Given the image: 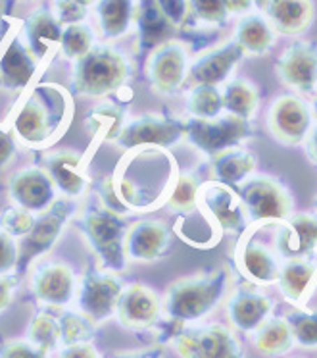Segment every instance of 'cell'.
I'll return each mask as SVG.
<instances>
[{
  "mask_svg": "<svg viewBox=\"0 0 317 358\" xmlns=\"http://www.w3.org/2000/svg\"><path fill=\"white\" fill-rule=\"evenodd\" d=\"M231 39L239 45L246 58H262L275 47L277 33L262 10H256L237 20Z\"/></svg>",
  "mask_w": 317,
  "mask_h": 358,
  "instance_id": "obj_23",
  "label": "cell"
},
{
  "mask_svg": "<svg viewBox=\"0 0 317 358\" xmlns=\"http://www.w3.org/2000/svg\"><path fill=\"white\" fill-rule=\"evenodd\" d=\"M279 81L298 94H311L317 89V45L311 41L288 43L275 60Z\"/></svg>",
  "mask_w": 317,
  "mask_h": 358,
  "instance_id": "obj_13",
  "label": "cell"
},
{
  "mask_svg": "<svg viewBox=\"0 0 317 358\" xmlns=\"http://www.w3.org/2000/svg\"><path fill=\"white\" fill-rule=\"evenodd\" d=\"M198 206L216 222L219 231L227 234H240L250 224L246 216V208L240 201L239 193L223 183L209 181L200 189Z\"/></svg>",
  "mask_w": 317,
  "mask_h": 358,
  "instance_id": "obj_16",
  "label": "cell"
},
{
  "mask_svg": "<svg viewBox=\"0 0 317 358\" xmlns=\"http://www.w3.org/2000/svg\"><path fill=\"white\" fill-rule=\"evenodd\" d=\"M189 8L198 24L208 27H223L231 17L225 0H189Z\"/></svg>",
  "mask_w": 317,
  "mask_h": 358,
  "instance_id": "obj_40",
  "label": "cell"
},
{
  "mask_svg": "<svg viewBox=\"0 0 317 358\" xmlns=\"http://www.w3.org/2000/svg\"><path fill=\"white\" fill-rule=\"evenodd\" d=\"M39 60L31 55L22 39H12L0 56V89L2 91H22L31 83Z\"/></svg>",
  "mask_w": 317,
  "mask_h": 358,
  "instance_id": "obj_24",
  "label": "cell"
},
{
  "mask_svg": "<svg viewBox=\"0 0 317 358\" xmlns=\"http://www.w3.org/2000/svg\"><path fill=\"white\" fill-rule=\"evenodd\" d=\"M163 303L154 289L145 283L125 285L121 296L117 301L116 318L117 322L131 331L150 329L162 318Z\"/></svg>",
  "mask_w": 317,
  "mask_h": 358,
  "instance_id": "obj_17",
  "label": "cell"
},
{
  "mask_svg": "<svg viewBox=\"0 0 317 358\" xmlns=\"http://www.w3.org/2000/svg\"><path fill=\"white\" fill-rule=\"evenodd\" d=\"M58 358H102V355L93 343H79V345L62 347V350L58 352Z\"/></svg>",
  "mask_w": 317,
  "mask_h": 358,
  "instance_id": "obj_46",
  "label": "cell"
},
{
  "mask_svg": "<svg viewBox=\"0 0 317 358\" xmlns=\"http://www.w3.org/2000/svg\"><path fill=\"white\" fill-rule=\"evenodd\" d=\"M288 326L293 329L294 343L302 349H317V312L296 308L285 316Z\"/></svg>",
  "mask_w": 317,
  "mask_h": 358,
  "instance_id": "obj_39",
  "label": "cell"
},
{
  "mask_svg": "<svg viewBox=\"0 0 317 358\" xmlns=\"http://www.w3.org/2000/svg\"><path fill=\"white\" fill-rule=\"evenodd\" d=\"M275 249L285 260L314 257L317 252V214L298 212L283 220L275 231Z\"/></svg>",
  "mask_w": 317,
  "mask_h": 358,
  "instance_id": "obj_19",
  "label": "cell"
},
{
  "mask_svg": "<svg viewBox=\"0 0 317 358\" xmlns=\"http://www.w3.org/2000/svg\"><path fill=\"white\" fill-rule=\"evenodd\" d=\"M237 266L242 275L256 285L277 283L279 262L275 255L265 245L254 239H248L237 250Z\"/></svg>",
  "mask_w": 317,
  "mask_h": 358,
  "instance_id": "obj_27",
  "label": "cell"
},
{
  "mask_svg": "<svg viewBox=\"0 0 317 358\" xmlns=\"http://www.w3.org/2000/svg\"><path fill=\"white\" fill-rule=\"evenodd\" d=\"M20 262V245L10 234L0 229V278L12 275Z\"/></svg>",
  "mask_w": 317,
  "mask_h": 358,
  "instance_id": "obj_43",
  "label": "cell"
},
{
  "mask_svg": "<svg viewBox=\"0 0 317 358\" xmlns=\"http://www.w3.org/2000/svg\"><path fill=\"white\" fill-rule=\"evenodd\" d=\"M71 104L58 85H39L24 102L14 120V135L29 147H45L68 124Z\"/></svg>",
  "mask_w": 317,
  "mask_h": 358,
  "instance_id": "obj_2",
  "label": "cell"
},
{
  "mask_svg": "<svg viewBox=\"0 0 317 358\" xmlns=\"http://www.w3.org/2000/svg\"><path fill=\"white\" fill-rule=\"evenodd\" d=\"M309 106H311V114H314V116L317 117V96H316V99H314V102H311Z\"/></svg>",
  "mask_w": 317,
  "mask_h": 358,
  "instance_id": "obj_52",
  "label": "cell"
},
{
  "mask_svg": "<svg viewBox=\"0 0 317 358\" xmlns=\"http://www.w3.org/2000/svg\"><path fill=\"white\" fill-rule=\"evenodd\" d=\"M79 2H81V4H85L87 8H89V6H93V4H96L98 0H79Z\"/></svg>",
  "mask_w": 317,
  "mask_h": 358,
  "instance_id": "obj_53",
  "label": "cell"
},
{
  "mask_svg": "<svg viewBox=\"0 0 317 358\" xmlns=\"http://www.w3.org/2000/svg\"><path fill=\"white\" fill-rule=\"evenodd\" d=\"M231 285L227 268L189 275L171 283L163 299V312L175 324H194L216 310Z\"/></svg>",
  "mask_w": 317,
  "mask_h": 358,
  "instance_id": "obj_1",
  "label": "cell"
},
{
  "mask_svg": "<svg viewBox=\"0 0 317 358\" xmlns=\"http://www.w3.org/2000/svg\"><path fill=\"white\" fill-rule=\"evenodd\" d=\"M8 195L17 208L43 214L56 203V185L45 168L27 166L10 178Z\"/></svg>",
  "mask_w": 317,
  "mask_h": 358,
  "instance_id": "obj_15",
  "label": "cell"
},
{
  "mask_svg": "<svg viewBox=\"0 0 317 358\" xmlns=\"http://www.w3.org/2000/svg\"><path fill=\"white\" fill-rule=\"evenodd\" d=\"M277 35L300 39L316 22V0H267L262 8Z\"/></svg>",
  "mask_w": 317,
  "mask_h": 358,
  "instance_id": "obj_21",
  "label": "cell"
},
{
  "mask_svg": "<svg viewBox=\"0 0 317 358\" xmlns=\"http://www.w3.org/2000/svg\"><path fill=\"white\" fill-rule=\"evenodd\" d=\"M94 33L87 24L66 25L62 29V39H60V50L64 58L68 60H79L94 47Z\"/></svg>",
  "mask_w": 317,
  "mask_h": 358,
  "instance_id": "obj_38",
  "label": "cell"
},
{
  "mask_svg": "<svg viewBox=\"0 0 317 358\" xmlns=\"http://www.w3.org/2000/svg\"><path fill=\"white\" fill-rule=\"evenodd\" d=\"M252 137V125L242 117L223 112L214 120H185V139L196 150L208 158L223 152L227 148L240 147Z\"/></svg>",
  "mask_w": 317,
  "mask_h": 358,
  "instance_id": "obj_7",
  "label": "cell"
},
{
  "mask_svg": "<svg viewBox=\"0 0 317 358\" xmlns=\"http://www.w3.org/2000/svg\"><path fill=\"white\" fill-rule=\"evenodd\" d=\"M58 326H60V341L62 347L79 345V343H93L96 324L87 318L83 312L68 310L64 308L58 314Z\"/></svg>",
  "mask_w": 317,
  "mask_h": 358,
  "instance_id": "obj_37",
  "label": "cell"
},
{
  "mask_svg": "<svg viewBox=\"0 0 317 358\" xmlns=\"http://www.w3.org/2000/svg\"><path fill=\"white\" fill-rule=\"evenodd\" d=\"M304 143H306V156H308V160L314 166H317V125L309 129L308 139L304 141Z\"/></svg>",
  "mask_w": 317,
  "mask_h": 358,
  "instance_id": "obj_51",
  "label": "cell"
},
{
  "mask_svg": "<svg viewBox=\"0 0 317 358\" xmlns=\"http://www.w3.org/2000/svg\"><path fill=\"white\" fill-rule=\"evenodd\" d=\"M265 2H267V0H256V6H258V10H262L263 6H265Z\"/></svg>",
  "mask_w": 317,
  "mask_h": 358,
  "instance_id": "obj_54",
  "label": "cell"
},
{
  "mask_svg": "<svg viewBox=\"0 0 317 358\" xmlns=\"http://www.w3.org/2000/svg\"><path fill=\"white\" fill-rule=\"evenodd\" d=\"M125 125V108L116 102H102L94 106L87 114V129L94 137H102L104 141H114Z\"/></svg>",
  "mask_w": 317,
  "mask_h": 358,
  "instance_id": "obj_33",
  "label": "cell"
},
{
  "mask_svg": "<svg viewBox=\"0 0 317 358\" xmlns=\"http://www.w3.org/2000/svg\"><path fill=\"white\" fill-rule=\"evenodd\" d=\"M275 308V301L252 287H237L227 299V316L235 329L252 334L262 326Z\"/></svg>",
  "mask_w": 317,
  "mask_h": 358,
  "instance_id": "obj_22",
  "label": "cell"
},
{
  "mask_svg": "<svg viewBox=\"0 0 317 358\" xmlns=\"http://www.w3.org/2000/svg\"><path fill=\"white\" fill-rule=\"evenodd\" d=\"M45 170L54 181L56 189L64 193L68 199L83 195L87 187V176L83 158L73 150H60L47 156Z\"/></svg>",
  "mask_w": 317,
  "mask_h": 358,
  "instance_id": "obj_26",
  "label": "cell"
},
{
  "mask_svg": "<svg viewBox=\"0 0 317 358\" xmlns=\"http://www.w3.org/2000/svg\"><path fill=\"white\" fill-rule=\"evenodd\" d=\"M62 29L64 25L56 20L52 10L37 8L27 16L24 24V41L39 62L50 55L56 45H60Z\"/></svg>",
  "mask_w": 317,
  "mask_h": 358,
  "instance_id": "obj_29",
  "label": "cell"
},
{
  "mask_svg": "<svg viewBox=\"0 0 317 358\" xmlns=\"http://www.w3.org/2000/svg\"><path fill=\"white\" fill-rule=\"evenodd\" d=\"M256 350L267 358L283 357L290 352L294 347L293 329L288 326L286 318H267L262 326L258 327L252 337Z\"/></svg>",
  "mask_w": 317,
  "mask_h": 358,
  "instance_id": "obj_32",
  "label": "cell"
},
{
  "mask_svg": "<svg viewBox=\"0 0 317 358\" xmlns=\"http://www.w3.org/2000/svg\"><path fill=\"white\" fill-rule=\"evenodd\" d=\"M16 287L17 280L14 275H2L0 278V312H4L12 304Z\"/></svg>",
  "mask_w": 317,
  "mask_h": 358,
  "instance_id": "obj_48",
  "label": "cell"
},
{
  "mask_svg": "<svg viewBox=\"0 0 317 358\" xmlns=\"http://www.w3.org/2000/svg\"><path fill=\"white\" fill-rule=\"evenodd\" d=\"M186 114L196 120H214L223 114L221 87L191 85L186 93Z\"/></svg>",
  "mask_w": 317,
  "mask_h": 358,
  "instance_id": "obj_34",
  "label": "cell"
},
{
  "mask_svg": "<svg viewBox=\"0 0 317 358\" xmlns=\"http://www.w3.org/2000/svg\"><path fill=\"white\" fill-rule=\"evenodd\" d=\"M170 227L162 220H139L127 227L125 255L135 262H156L170 250Z\"/></svg>",
  "mask_w": 317,
  "mask_h": 358,
  "instance_id": "obj_20",
  "label": "cell"
},
{
  "mask_svg": "<svg viewBox=\"0 0 317 358\" xmlns=\"http://www.w3.org/2000/svg\"><path fill=\"white\" fill-rule=\"evenodd\" d=\"M124 281L117 273L104 270H87L78 285V306L94 324H102L116 316L117 301L124 291Z\"/></svg>",
  "mask_w": 317,
  "mask_h": 358,
  "instance_id": "obj_11",
  "label": "cell"
},
{
  "mask_svg": "<svg viewBox=\"0 0 317 358\" xmlns=\"http://www.w3.org/2000/svg\"><path fill=\"white\" fill-rule=\"evenodd\" d=\"M225 2H227V10H229V14L237 17L246 16V14H252V12L258 10V6H256V0H225Z\"/></svg>",
  "mask_w": 317,
  "mask_h": 358,
  "instance_id": "obj_49",
  "label": "cell"
},
{
  "mask_svg": "<svg viewBox=\"0 0 317 358\" xmlns=\"http://www.w3.org/2000/svg\"><path fill=\"white\" fill-rule=\"evenodd\" d=\"M191 52L185 43L177 39L162 41L156 45L147 60V78L152 91L162 96L177 94L189 81Z\"/></svg>",
  "mask_w": 317,
  "mask_h": 358,
  "instance_id": "obj_8",
  "label": "cell"
},
{
  "mask_svg": "<svg viewBox=\"0 0 317 358\" xmlns=\"http://www.w3.org/2000/svg\"><path fill=\"white\" fill-rule=\"evenodd\" d=\"M79 227L85 234L91 249L101 260V268L104 272L119 273L127 266L125 255V227L119 214L101 208V210H87L83 218L79 220Z\"/></svg>",
  "mask_w": 317,
  "mask_h": 358,
  "instance_id": "obj_4",
  "label": "cell"
},
{
  "mask_svg": "<svg viewBox=\"0 0 317 358\" xmlns=\"http://www.w3.org/2000/svg\"><path fill=\"white\" fill-rule=\"evenodd\" d=\"M246 56L233 39L223 41L216 47H209L194 58L189 68V83L191 85H216L221 87L231 79Z\"/></svg>",
  "mask_w": 317,
  "mask_h": 358,
  "instance_id": "obj_14",
  "label": "cell"
},
{
  "mask_svg": "<svg viewBox=\"0 0 317 358\" xmlns=\"http://www.w3.org/2000/svg\"><path fill=\"white\" fill-rule=\"evenodd\" d=\"M200 179L194 173H177V178L171 185L168 199H165V206L171 212L177 214H189L198 208V201H200Z\"/></svg>",
  "mask_w": 317,
  "mask_h": 358,
  "instance_id": "obj_35",
  "label": "cell"
},
{
  "mask_svg": "<svg viewBox=\"0 0 317 358\" xmlns=\"http://www.w3.org/2000/svg\"><path fill=\"white\" fill-rule=\"evenodd\" d=\"M52 14L66 27V25L83 24L87 14H89V8L85 4H81L79 0H54L52 2Z\"/></svg>",
  "mask_w": 317,
  "mask_h": 358,
  "instance_id": "obj_42",
  "label": "cell"
},
{
  "mask_svg": "<svg viewBox=\"0 0 317 358\" xmlns=\"http://www.w3.org/2000/svg\"><path fill=\"white\" fill-rule=\"evenodd\" d=\"M314 204H316V208H317V195H316V199H314Z\"/></svg>",
  "mask_w": 317,
  "mask_h": 358,
  "instance_id": "obj_55",
  "label": "cell"
},
{
  "mask_svg": "<svg viewBox=\"0 0 317 358\" xmlns=\"http://www.w3.org/2000/svg\"><path fill=\"white\" fill-rule=\"evenodd\" d=\"M185 139V120L163 114H142L124 125L116 139L125 150L140 147L170 148Z\"/></svg>",
  "mask_w": 317,
  "mask_h": 358,
  "instance_id": "obj_10",
  "label": "cell"
},
{
  "mask_svg": "<svg viewBox=\"0 0 317 358\" xmlns=\"http://www.w3.org/2000/svg\"><path fill=\"white\" fill-rule=\"evenodd\" d=\"M171 345L181 358H246L237 335L223 324L181 327Z\"/></svg>",
  "mask_w": 317,
  "mask_h": 358,
  "instance_id": "obj_6",
  "label": "cell"
},
{
  "mask_svg": "<svg viewBox=\"0 0 317 358\" xmlns=\"http://www.w3.org/2000/svg\"><path fill=\"white\" fill-rule=\"evenodd\" d=\"M27 341L33 343L35 347H39L48 355L62 349L58 314H52L50 310H43L39 314H35V318L27 326Z\"/></svg>",
  "mask_w": 317,
  "mask_h": 358,
  "instance_id": "obj_36",
  "label": "cell"
},
{
  "mask_svg": "<svg viewBox=\"0 0 317 358\" xmlns=\"http://www.w3.org/2000/svg\"><path fill=\"white\" fill-rule=\"evenodd\" d=\"M314 114L309 102L302 94H279L271 102L265 116L267 131L285 147H298L308 139Z\"/></svg>",
  "mask_w": 317,
  "mask_h": 358,
  "instance_id": "obj_9",
  "label": "cell"
},
{
  "mask_svg": "<svg viewBox=\"0 0 317 358\" xmlns=\"http://www.w3.org/2000/svg\"><path fill=\"white\" fill-rule=\"evenodd\" d=\"M154 6L171 27H181L191 16L189 0H154Z\"/></svg>",
  "mask_w": 317,
  "mask_h": 358,
  "instance_id": "obj_44",
  "label": "cell"
},
{
  "mask_svg": "<svg viewBox=\"0 0 317 358\" xmlns=\"http://www.w3.org/2000/svg\"><path fill=\"white\" fill-rule=\"evenodd\" d=\"M140 0H98L96 2V20L102 37L116 41L125 37L139 17Z\"/></svg>",
  "mask_w": 317,
  "mask_h": 358,
  "instance_id": "obj_30",
  "label": "cell"
},
{
  "mask_svg": "<svg viewBox=\"0 0 317 358\" xmlns=\"http://www.w3.org/2000/svg\"><path fill=\"white\" fill-rule=\"evenodd\" d=\"M221 101L223 112L242 117L250 122L260 108V93L258 87L246 78H231L221 85Z\"/></svg>",
  "mask_w": 317,
  "mask_h": 358,
  "instance_id": "obj_31",
  "label": "cell"
},
{
  "mask_svg": "<svg viewBox=\"0 0 317 358\" xmlns=\"http://www.w3.org/2000/svg\"><path fill=\"white\" fill-rule=\"evenodd\" d=\"M239 196L250 224L283 222L293 214V195L290 191L271 176H250L239 187Z\"/></svg>",
  "mask_w": 317,
  "mask_h": 358,
  "instance_id": "obj_5",
  "label": "cell"
},
{
  "mask_svg": "<svg viewBox=\"0 0 317 358\" xmlns=\"http://www.w3.org/2000/svg\"><path fill=\"white\" fill-rule=\"evenodd\" d=\"M16 156V135L4 127H0V168Z\"/></svg>",
  "mask_w": 317,
  "mask_h": 358,
  "instance_id": "obj_47",
  "label": "cell"
},
{
  "mask_svg": "<svg viewBox=\"0 0 317 358\" xmlns=\"http://www.w3.org/2000/svg\"><path fill=\"white\" fill-rule=\"evenodd\" d=\"M78 278L66 262H47L31 275L33 296L50 308H68L78 295Z\"/></svg>",
  "mask_w": 317,
  "mask_h": 358,
  "instance_id": "obj_18",
  "label": "cell"
},
{
  "mask_svg": "<svg viewBox=\"0 0 317 358\" xmlns=\"http://www.w3.org/2000/svg\"><path fill=\"white\" fill-rule=\"evenodd\" d=\"M279 291L293 304H304L317 283V264L311 258L285 260L279 268Z\"/></svg>",
  "mask_w": 317,
  "mask_h": 358,
  "instance_id": "obj_28",
  "label": "cell"
},
{
  "mask_svg": "<svg viewBox=\"0 0 317 358\" xmlns=\"http://www.w3.org/2000/svg\"><path fill=\"white\" fill-rule=\"evenodd\" d=\"M133 76V64L114 45H94L73 64L71 87L81 96H108L117 93Z\"/></svg>",
  "mask_w": 317,
  "mask_h": 358,
  "instance_id": "obj_3",
  "label": "cell"
},
{
  "mask_svg": "<svg viewBox=\"0 0 317 358\" xmlns=\"http://www.w3.org/2000/svg\"><path fill=\"white\" fill-rule=\"evenodd\" d=\"M114 358H163V349L162 347H152V349L145 350H131V352H124V355H117Z\"/></svg>",
  "mask_w": 317,
  "mask_h": 358,
  "instance_id": "obj_50",
  "label": "cell"
},
{
  "mask_svg": "<svg viewBox=\"0 0 317 358\" xmlns=\"http://www.w3.org/2000/svg\"><path fill=\"white\" fill-rule=\"evenodd\" d=\"M35 214L24 210V208H17L12 206L8 210L0 216V229H4L6 234H10L14 239L16 237H25L29 234L35 226Z\"/></svg>",
  "mask_w": 317,
  "mask_h": 358,
  "instance_id": "obj_41",
  "label": "cell"
},
{
  "mask_svg": "<svg viewBox=\"0 0 317 358\" xmlns=\"http://www.w3.org/2000/svg\"><path fill=\"white\" fill-rule=\"evenodd\" d=\"M0 358H48V352L25 339V341H8L6 345H2Z\"/></svg>",
  "mask_w": 317,
  "mask_h": 358,
  "instance_id": "obj_45",
  "label": "cell"
},
{
  "mask_svg": "<svg viewBox=\"0 0 317 358\" xmlns=\"http://www.w3.org/2000/svg\"><path fill=\"white\" fill-rule=\"evenodd\" d=\"M258 170V158L246 148H227L209 158V176L227 187H240Z\"/></svg>",
  "mask_w": 317,
  "mask_h": 358,
  "instance_id": "obj_25",
  "label": "cell"
},
{
  "mask_svg": "<svg viewBox=\"0 0 317 358\" xmlns=\"http://www.w3.org/2000/svg\"><path fill=\"white\" fill-rule=\"evenodd\" d=\"M73 210H75V204L70 201H56L47 212H43L39 218L35 220L33 229L25 235L24 241L20 245L17 273L27 272L33 260L47 255L48 250L54 247Z\"/></svg>",
  "mask_w": 317,
  "mask_h": 358,
  "instance_id": "obj_12",
  "label": "cell"
}]
</instances>
